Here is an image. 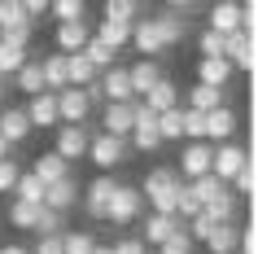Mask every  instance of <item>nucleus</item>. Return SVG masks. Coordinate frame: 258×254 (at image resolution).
<instances>
[{"label": "nucleus", "mask_w": 258, "mask_h": 254, "mask_svg": "<svg viewBox=\"0 0 258 254\" xmlns=\"http://www.w3.org/2000/svg\"><path fill=\"white\" fill-rule=\"evenodd\" d=\"M179 184H184V180L175 175V167H171V162H158V167L145 175V184H136V188H140V197L149 201L153 215H175Z\"/></svg>", "instance_id": "f257e3e1"}, {"label": "nucleus", "mask_w": 258, "mask_h": 254, "mask_svg": "<svg viewBox=\"0 0 258 254\" xmlns=\"http://www.w3.org/2000/svg\"><path fill=\"white\" fill-rule=\"evenodd\" d=\"M127 158H132L127 140H114V136H105V132H92V140H88V162H92L101 175H114Z\"/></svg>", "instance_id": "f03ea898"}, {"label": "nucleus", "mask_w": 258, "mask_h": 254, "mask_svg": "<svg viewBox=\"0 0 258 254\" xmlns=\"http://www.w3.org/2000/svg\"><path fill=\"white\" fill-rule=\"evenodd\" d=\"M140 211H145V197H140V188L136 184H122L114 188V197H109V211H105V224L114 228H132L140 219Z\"/></svg>", "instance_id": "7ed1b4c3"}, {"label": "nucleus", "mask_w": 258, "mask_h": 254, "mask_svg": "<svg viewBox=\"0 0 258 254\" xmlns=\"http://www.w3.org/2000/svg\"><path fill=\"white\" fill-rule=\"evenodd\" d=\"M114 188H118V180H114V175H96L88 188H79V206H83V215H88L92 224H105V211H109Z\"/></svg>", "instance_id": "20e7f679"}, {"label": "nucleus", "mask_w": 258, "mask_h": 254, "mask_svg": "<svg viewBox=\"0 0 258 254\" xmlns=\"http://www.w3.org/2000/svg\"><path fill=\"white\" fill-rule=\"evenodd\" d=\"M92 101L83 88H61L57 92V127H83V123L92 119Z\"/></svg>", "instance_id": "39448f33"}, {"label": "nucleus", "mask_w": 258, "mask_h": 254, "mask_svg": "<svg viewBox=\"0 0 258 254\" xmlns=\"http://www.w3.org/2000/svg\"><path fill=\"white\" fill-rule=\"evenodd\" d=\"M210 154H215V149L206 145V140H184L179 162H171V167H175V175L184 180V184H192V180L210 175Z\"/></svg>", "instance_id": "423d86ee"}, {"label": "nucleus", "mask_w": 258, "mask_h": 254, "mask_svg": "<svg viewBox=\"0 0 258 254\" xmlns=\"http://www.w3.org/2000/svg\"><path fill=\"white\" fill-rule=\"evenodd\" d=\"M215 154H210V175H215L219 184H228L232 175L241 171L245 162H249V149L241 145V140H228V145H210Z\"/></svg>", "instance_id": "0eeeda50"}, {"label": "nucleus", "mask_w": 258, "mask_h": 254, "mask_svg": "<svg viewBox=\"0 0 258 254\" xmlns=\"http://www.w3.org/2000/svg\"><path fill=\"white\" fill-rule=\"evenodd\" d=\"M53 154L61 162H79V158H88V140H92V127H88V123H83V127H53Z\"/></svg>", "instance_id": "6e6552de"}, {"label": "nucleus", "mask_w": 258, "mask_h": 254, "mask_svg": "<svg viewBox=\"0 0 258 254\" xmlns=\"http://www.w3.org/2000/svg\"><path fill=\"white\" fill-rule=\"evenodd\" d=\"M96 88H101V101H105V106H127V101H136V96H132V83H127V66H118V62L109 70H101Z\"/></svg>", "instance_id": "1a4fd4ad"}, {"label": "nucleus", "mask_w": 258, "mask_h": 254, "mask_svg": "<svg viewBox=\"0 0 258 254\" xmlns=\"http://www.w3.org/2000/svg\"><path fill=\"white\" fill-rule=\"evenodd\" d=\"M53 40H57L53 53L75 57V53H83V44L92 40V22H88V18H83V22H57V27H53Z\"/></svg>", "instance_id": "9d476101"}, {"label": "nucleus", "mask_w": 258, "mask_h": 254, "mask_svg": "<svg viewBox=\"0 0 258 254\" xmlns=\"http://www.w3.org/2000/svg\"><path fill=\"white\" fill-rule=\"evenodd\" d=\"M236 127H241V119H236L232 106L210 110L206 114V145H228V140H236Z\"/></svg>", "instance_id": "9b49d317"}, {"label": "nucleus", "mask_w": 258, "mask_h": 254, "mask_svg": "<svg viewBox=\"0 0 258 254\" xmlns=\"http://www.w3.org/2000/svg\"><path fill=\"white\" fill-rule=\"evenodd\" d=\"M132 48H136L145 62H158V57L166 53L162 35H158V27H153V18H136V22H132Z\"/></svg>", "instance_id": "f8f14e48"}, {"label": "nucleus", "mask_w": 258, "mask_h": 254, "mask_svg": "<svg viewBox=\"0 0 258 254\" xmlns=\"http://www.w3.org/2000/svg\"><path fill=\"white\" fill-rule=\"evenodd\" d=\"M140 106L149 110V114H166V110H179V83L171 79V75H162V79L153 83L149 92L140 96Z\"/></svg>", "instance_id": "ddd939ff"}, {"label": "nucleus", "mask_w": 258, "mask_h": 254, "mask_svg": "<svg viewBox=\"0 0 258 254\" xmlns=\"http://www.w3.org/2000/svg\"><path fill=\"white\" fill-rule=\"evenodd\" d=\"M79 206V180L66 175V180H57V184L44 188V211H57V215H70Z\"/></svg>", "instance_id": "4468645a"}, {"label": "nucleus", "mask_w": 258, "mask_h": 254, "mask_svg": "<svg viewBox=\"0 0 258 254\" xmlns=\"http://www.w3.org/2000/svg\"><path fill=\"white\" fill-rule=\"evenodd\" d=\"M223 62H228L232 70L254 75V40H249V35H241V31L223 35Z\"/></svg>", "instance_id": "2eb2a0df"}, {"label": "nucleus", "mask_w": 258, "mask_h": 254, "mask_svg": "<svg viewBox=\"0 0 258 254\" xmlns=\"http://www.w3.org/2000/svg\"><path fill=\"white\" fill-rule=\"evenodd\" d=\"M206 31H215V35L241 31V5L236 0H219L215 9H206Z\"/></svg>", "instance_id": "dca6fc26"}, {"label": "nucleus", "mask_w": 258, "mask_h": 254, "mask_svg": "<svg viewBox=\"0 0 258 254\" xmlns=\"http://www.w3.org/2000/svg\"><path fill=\"white\" fill-rule=\"evenodd\" d=\"M175 232H184V219H175V215H145V237H140V241H145V250H149V245H153V250H158V245H162V241L166 237H175Z\"/></svg>", "instance_id": "f3484780"}, {"label": "nucleus", "mask_w": 258, "mask_h": 254, "mask_svg": "<svg viewBox=\"0 0 258 254\" xmlns=\"http://www.w3.org/2000/svg\"><path fill=\"white\" fill-rule=\"evenodd\" d=\"M132 110H136V101H127V106H105L96 132L114 136V140H127V136H132Z\"/></svg>", "instance_id": "a211bd4d"}, {"label": "nucleus", "mask_w": 258, "mask_h": 254, "mask_svg": "<svg viewBox=\"0 0 258 254\" xmlns=\"http://www.w3.org/2000/svg\"><path fill=\"white\" fill-rule=\"evenodd\" d=\"M166 70H162V62H145V57H136V62H132V66H127V83H132V96H145L153 88V83L162 79Z\"/></svg>", "instance_id": "6ab92c4d"}, {"label": "nucleus", "mask_w": 258, "mask_h": 254, "mask_svg": "<svg viewBox=\"0 0 258 254\" xmlns=\"http://www.w3.org/2000/svg\"><path fill=\"white\" fill-rule=\"evenodd\" d=\"M232 88H202V83H192L188 96H184V110H192V114H210V110L228 106Z\"/></svg>", "instance_id": "aec40b11"}, {"label": "nucleus", "mask_w": 258, "mask_h": 254, "mask_svg": "<svg viewBox=\"0 0 258 254\" xmlns=\"http://www.w3.org/2000/svg\"><path fill=\"white\" fill-rule=\"evenodd\" d=\"M22 114H27L31 132H35V127H57V96H53V92L31 96L27 106H22Z\"/></svg>", "instance_id": "412c9836"}, {"label": "nucleus", "mask_w": 258, "mask_h": 254, "mask_svg": "<svg viewBox=\"0 0 258 254\" xmlns=\"http://www.w3.org/2000/svg\"><path fill=\"white\" fill-rule=\"evenodd\" d=\"M236 70L223 62V57H197V83L202 88H228Z\"/></svg>", "instance_id": "4be33fe9"}, {"label": "nucleus", "mask_w": 258, "mask_h": 254, "mask_svg": "<svg viewBox=\"0 0 258 254\" xmlns=\"http://www.w3.org/2000/svg\"><path fill=\"white\" fill-rule=\"evenodd\" d=\"M0 136H5L14 149L31 136V123H27V114H22V106H5L0 110Z\"/></svg>", "instance_id": "5701e85b"}, {"label": "nucleus", "mask_w": 258, "mask_h": 254, "mask_svg": "<svg viewBox=\"0 0 258 254\" xmlns=\"http://www.w3.org/2000/svg\"><path fill=\"white\" fill-rule=\"evenodd\" d=\"M31 175H35V180H40V184L48 188V184H57V180H66V175H70V167H66L61 158H57L53 149H44L40 158H31Z\"/></svg>", "instance_id": "b1692460"}, {"label": "nucleus", "mask_w": 258, "mask_h": 254, "mask_svg": "<svg viewBox=\"0 0 258 254\" xmlns=\"http://www.w3.org/2000/svg\"><path fill=\"white\" fill-rule=\"evenodd\" d=\"M236 241H241V224H215V232L202 245L210 254H236Z\"/></svg>", "instance_id": "393cba45"}, {"label": "nucleus", "mask_w": 258, "mask_h": 254, "mask_svg": "<svg viewBox=\"0 0 258 254\" xmlns=\"http://www.w3.org/2000/svg\"><path fill=\"white\" fill-rule=\"evenodd\" d=\"M40 75H44V92H61L66 88V57L61 53H48V57H40Z\"/></svg>", "instance_id": "a878e982"}, {"label": "nucleus", "mask_w": 258, "mask_h": 254, "mask_svg": "<svg viewBox=\"0 0 258 254\" xmlns=\"http://www.w3.org/2000/svg\"><path fill=\"white\" fill-rule=\"evenodd\" d=\"M153 27H158V35H162V48H166V53L179 48L184 35H188V22H184V18H171V14H158V18H153Z\"/></svg>", "instance_id": "bb28decb"}, {"label": "nucleus", "mask_w": 258, "mask_h": 254, "mask_svg": "<svg viewBox=\"0 0 258 254\" xmlns=\"http://www.w3.org/2000/svg\"><path fill=\"white\" fill-rule=\"evenodd\" d=\"M92 35L105 44V48H114V53L132 44V27H127V22H105V18H101V22L92 27Z\"/></svg>", "instance_id": "cd10ccee"}, {"label": "nucleus", "mask_w": 258, "mask_h": 254, "mask_svg": "<svg viewBox=\"0 0 258 254\" xmlns=\"http://www.w3.org/2000/svg\"><path fill=\"white\" fill-rule=\"evenodd\" d=\"M14 83H18V92H27V101L31 96H40L44 92V75H40V57H27V66L14 75Z\"/></svg>", "instance_id": "c85d7f7f"}, {"label": "nucleus", "mask_w": 258, "mask_h": 254, "mask_svg": "<svg viewBox=\"0 0 258 254\" xmlns=\"http://www.w3.org/2000/svg\"><path fill=\"white\" fill-rule=\"evenodd\" d=\"M215 224H241V201L232 197V193H223V197H215L210 206H202Z\"/></svg>", "instance_id": "c756f323"}, {"label": "nucleus", "mask_w": 258, "mask_h": 254, "mask_svg": "<svg viewBox=\"0 0 258 254\" xmlns=\"http://www.w3.org/2000/svg\"><path fill=\"white\" fill-rule=\"evenodd\" d=\"M44 206H27V201H9V211H5V219L18 228V232H35V219H40Z\"/></svg>", "instance_id": "7c9ffc66"}, {"label": "nucleus", "mask_w": 258, "mask_h": 254, "mask_svg": "<svg viewBox=\"0 0 258 254\" xmlns=\"http://www.w3.org/2000/svg\"><path fill=\"white\" fill-rule=\"evenodd\" d=\"M14 201H27V206H44V184L35 180L31 171L18 175V184H14Z\"/></svg>", "instance_id": "2f4dec72"}, {"label": "nucleus", "mask_w": 258, "mask_h": 254, "mask_svg": "<svg viewBox=\"0 0 258 254\" xmlns=\"http://www.w3.org/2000/svg\"><path fill=\"white\" fill-rule=\"evenodd\" d=\"M92 245H96V232H88V228L61 232V254H92Z\"/></svg>", "instance_id": "473e14b6"}, {"label": "nucleus", "mask_w": 258, "mask_h": 254, "mask_svg": "<svg viewBox=\"0 0 258 254\" xmlns=\"http://www.w3.org/2000/svg\"><path fill=\"white\" fill-rule=\"evenodd\" d=\"M101 18H105V22H127V27H132V22L140 18V5L136 0H105Z\"/></svg>", "instance_id": "72a5a7b5"}, {"label": "nucleus", "mask_w": 258, "mask_h": 254, "mask_svg": "<svg viewBox=\"0 0 258 254\" xmlns=\"http://www.w3.org/2000/svg\"><path fill=\"white\" fill-rule=\"evenodd\" d=\"M254 184H258V175H254V162H245L241 171H236V175L228 180V193H232L236 201H245V197H254Z\"/></svg>", "instance_id": "f704fd0d"}, {"label": "nucleus", "mask_w": 258, "mask_h": 254, "mask_svg": "<svg viewBox=\"0 0 258 254\" xmlns=\"http://www.w3.org/2000/svg\"><path fill=\"white\" fill-rule=\"evenodd\" d=\"M83 57H88V66H92L96 75H101V70H109V66H114V57H118V53H114V48H105V44H101V40L92 35V40L83 44Z\"/></svg>", "instance_id": "c9c22d12"}, {"label": "nucleus", "mask_w": 258, "mask_h": 254, "mask_svg": "<svg viewBox=\"0 0 258 254\" xmlns=\"http://www.w3.org/2000/svg\"><path fill=\"white\" fill-rule=\"evenodd\" d=\"M22 27H31L27 14H22V0H0V35L5 31H22Z\"/></svg>", "instance_id": "e433bc0d"}, {"label": "nucleus", "mask_w": 258, "mask_h": 254, "mask_svg": "<svg viewBox=\"0 0 258 254\" xmlns=\"http://www.w3.org/2000/svg\"><path fill=\"white\" fill-rule=\"evenodd\" d=\"M192 197H197V206H210V201L215 197H223V193H228V184H219L215 175H202V180H192Z\"/></svg>", "instance_id": "4c0bfd02"}, {"label": "nucleus", "mask_w": 258, "mask_h": 254, "mask_svg": "<svg viewBox=\"0 0 258 254\" xmlns=\"http://www.w3.org/2000/svg\"><path fill=\"white\" fill-rule=\"evenodd\" d=\"M179 136L184 140H206V114H192V110L179 106Z\"/></svg>", "instance_id": "58836bf2"}, {"label": "nucleus", "mask_w": 258, "mask_h": 254, "mask_svg": "<svg viewBox=\"0 0 258 254\" xmlns=\"http://www.w3.org/2000/svg\"><path fill=\"white\" fill-rule=\"evenodd\" d=\"M48 14H53L57 22H83V18H88V5H83V0H57V5H48Z\"/></svg>", "instance_id": "ea45409f"}, {"label": "nucleus", "mask_w": 258, "mask_h": 254, "mask_svg": "<svg viewBox=\"0 0 258 254\" xmlns=\"http://www.w3.org/2000/svg\"><path fill=\"white\" fill-rule=\"evenodd\" d=\"M61 232H66V215L40 211V219H35V237H61Z\"/></svg>", "instance_id": "a19ab883"}, {"label": "nucleus", "mask_w": 258, "mask_h": 254, "mask_svg": "<svg viewBox=\"0 0 258 254\" xmlns=\"http://www.w3.org/2000/svg\"><path fill=\"white\" fill-rule=\"evenodd\" d=\"M27 57H31V53H22V48H9V44H0V75H9V79H14L18 70L27 66Z\"/></svg>", "instance_id": "79ce46f5"}, {"label": "nucleus", "mask_w": 258, "mask_h": 254, "mask_svg": "<svg viewBox=\"0 0 258 254\" xmlns=\"http://www.w3.org/2000/svg\"><path fill=\"white\" fill-rule=\"evenodd\" d=\"M22 171H27V167H22L18 158L0 162V193H5V197H14V184H18V175H22Z\"/></svg>", "instance_id": "37998d69"}, {"label": "nucleus", "mask_w": 258, "mask_h": 254, "mask_svg": "<svg viewBox=\"0 0 258 254\" xmlns=\"http://www.w3.org/2000/svg\"><path fill=\"white\" fill-rule=\"evenodd\" d=\"M197 53L202 57H223V35H215V31H197Z\"/></svg>", "instance_id": "c03bdc74"}, {"label": "nucleus", "mask_w": 258, "mask_h": 254, "mask_svg": "<svg viewBox=\"0 0 258 254\" xmlns=\"http://www.w3.org/2000/svg\"><path fill=\"white\" fill-rule=\"evenodd\" d=\"M158 136H162V145H166V140H184V136H179V110L158 114Z\"/></svg>", "instance_id": "a18cd8bd"}, {"label": "nucleus", "mask_w": 258, "mask_h": 254, "mask_svg": "<svg viewBox=\"0 0 258 254\" xmlns=\"http://www.w3.org/2000/svg\"><path fill=\"white\" fill-rule=\"evenodd\" d=\"M197 245L188 241V232H175V237H166L162 245H158V254H192Z\"/></svg>", "instance_id": "49530a36"}, {"label": "nucleus", "mask_w": 258, "mask_h": 254, "mask_svg": "<svg viewBox=\"0 0 258 254\" xmlns=\"http://www.w3.org/2000/svg\"><path fill=\"white\" fill-rule=\"evenodd\" d=\"M109 250H114V254H149V250H145V241H140V237H118V241H114V245H109Z\"/></svg>", "instance_id": "de8ad7c7"}, {"label": "nucleus", "mask_w": 258, "mask_h": 254, "mask_svg": "<svg viewBox=\"0 0 258 254\" xmlns=\"http://www.w3.org/2000/svg\"><path fill=\"white\" fill-rule=\"evenodd\" d=\"M22 14H27V22L35 27V18L48 14V5H44V0H22Z\"/></svg>", "instance_id": "09e8293b"}, {"label": "nucleus", "mask_w": 258, "mask_h": 254, "mask_svg": "<svg viewBox=\"0 0 258 254\" xmlns=\"http://www.w3.org/2000/svg\"><path fill=\"white\" fill-rule=\"evenodd\" d=\"M31 254H61V237H40Z\"/></svg>", "instance_id": "8fccbe9b"}, {"label": "nucleus", "mask_w": 258, "mask_h": 254, "mask_svg": "<svg viewBox=\"0 0 258 254\" xmlns=\"http://www.w3.org/2000/svg\"><path fill=\"white\" fill-rule=\"evenodd\" d=\"M0 254H31L27 245H18V241H9V245H0Z\"/></svg>", "instance_id": "3c124183"}, {"label": "nucleus", "mask_w": 258, "mask_h": 254, "mask_svg": "<svg viewBox=\"0 0 258 254\" xmlns=\"http://www.w3.org/2000/svg\"><path fill=\"white\" fill-rule=\"evenodd\" d=\"M5 158H14V145H9V140L0 136V162H5Z\"/></svg>", "instance_id": "603ef678"}, {"label": "nucleus", "mask_w": 258, "mask_h": 254, "mask_svg": "<svg viewBox=\"0 0 258 254\" xmlns=\"http://www.w3.org/2000/svg\"><path fill=\"white\" fill-rule=\"evenodd\" d=\"M92 254H114V250H109V245H101V241H96V245H92Z\"/></svg>", "instance_id": "864d4df0"}, {"label": "nucleus", "mask_w": 258, "mask_h": 254, "mask_svg": "<svg viewBox=\"0 0 258 254\" xmlns=\"http://www.w3.org/2000/svg\"><path fill=\"white\" fill-rule=\"evenodd\" d=\"M0 110H5V88H0Z\"/></svg>", "instance_id": "5fc2aeb1"}]
</instances>
